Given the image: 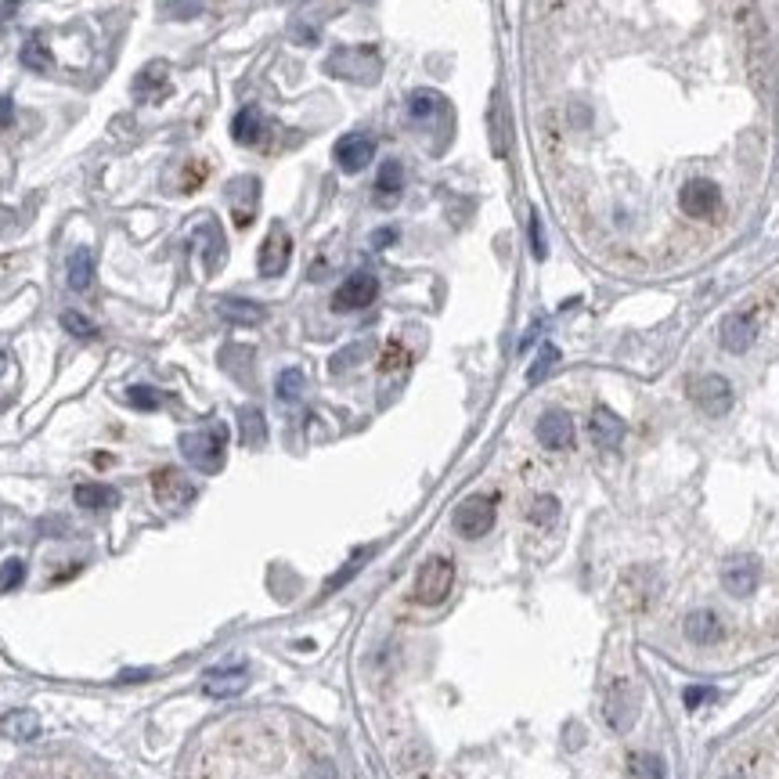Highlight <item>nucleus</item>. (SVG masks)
<instances>
[{
	"mask_svg": "<svg viewBox=\"0 0 779 779\" xmlns=\"http://www.w3.org/2000/svg\"><path fill=\"white\" fill-rule=\"evenodd\" d=\"M224 451H227V426H220V422L180 433V454L202 472H220Z\"/></svg>",
	"mask_w": 779,
	"mask_h": 779,
	"instance_id": "nucleus-1",
	"label": "nucleus"
},
{
	"mask_svg": "<svg viewBox=\"0 0 779 779\" xmlns=\"http://www.w3.org/2000/svg\"><path fill=\"white\" fill-rule=\"evenodd\" d=\"M674 206L685 220L707 224L721 213V184L710 177H689L678 191H674Z\"/></svg>",
	"mask_w": 779,
	"mask_h": 779,
	"instance_id": "nucleus-2",
	"label": "nucleus"
},
{
	"mask_svg": "<svg viewBox=\"0 0 779 779\" xmlns=\"http://www.w3.org/2000/svg\"><path fill=\"white\" fill-rule=\"evenodd\" d=\"M454 584V563L447 555H433L418 566V577H415V602L422 606H440L447 599Z\"/></svg>",
	"mask_w": 779,
	"mask_h": 779,
	"instance_id": "nucleus-3",
	"label": "nucleus"
},
{
	"mask_svg": "<svg viewBox=\"0 0 779 779\" xmlns=\"http://www.w3.org/2000/svg\"><path fill=\"white\" fill-rule=\"evenodd\" d=\"M494 516H498V501L490 494H469L458 509H454V530L469 541L483 537L490 527H494Z\"/></svg>",
	"mask_w": 779,
	"mask_h": 779,
	"instance_id": "nucleus-4",
	"label": "nucleus"
},
{
	"mask_svg": "<svg viewBox=\"0 0 779 779\" xmlns=\"http://www.w3.org/2000/svg\"><path fill=\"white\" fill-rule=\"evenodd\" d=\"M689 397H692V404L703 411V415H710V418H721L729 408H732V386H729V379L725 375H696L692 382H689Z\"/></svg>",
	"mask_w": 779,
	"mask_h": 779,
	"instance_id": "nucleus-5",
	"label": "nucleus"
},
{
	"mask_svg": "<svg viewBox=\"0 0 779 779\" xmlns=\"http://www.w3.org/2000/svg\"><path fill=\"white\" fill-rule=\"evenodd\" d=\"M325 69L332 76H346L353 83H371L379 76V58L371 47H353V50H339L335 58H328Z\"/></svg>",
	"mask_w": 779,
	"mask_h": 779,
	"instance_id": "nucleus-6",
	"label": "nucleus"
},
{
	"mask_svg": "<svg viewBox=\"0 0 779 779\" xmlns=\"http://www.w3.org/2000/svg\"><path fill=\"white\" fill-rule=\"evenodd\" d=\"M375 296H379V278L368 274V270H357V274H350V278L335 289L332 310H339V314H346V310H364Z\"/></svg>",
	"mask_w": 779,
	"mask_h": 779,
	"instance_id": "nucleus-7",
	"label": "nucleus"
},
{
	"mask_svg": "<svg viewBox=\"0 0 779 779\" xmlns=\"http://www.w3.org/2000/svg\"><path fill=\"white\" fill-rule=\"evenodd\" d=\"M289 256H292V234L281 227V224H270L263 245H260V256H256V267L263 278H278L285 267H289Z\"/></svg>",
	"mask_w": 779,
	"mask_h": 779,
	"instance_id": "nucleus-8",
	"label": "nucleus"
},
{
	"mask_svg": "<svg viewBox=\"0 0 779 779\" xmlns=\"http://www.w3.org/2000/svg\"><path fill=\"white\" fill-rule=\"evenodd\" d=\"M245 685H249V671L242 664H234V667H213L198 682V689L206 696H213V700H231V696L245 692Z\"/></svg>",
	"mask_w": 779,
	"mask_h": 779,
	"instance_id": "nucleus-9",
	"label": "nucleus"
},
{
	"mask_svg": "<svg viewBox=\"0 0 779 779\" xmlns=\"http://www.w3.org/2000/svg\"><path fill=\"white\" fill-rule=\"evenodd\" d=\"M537 440L541 447L548 451H566L573 444V418L563 411V408H548L541 418H537Z\"/></svg>",
	"mask_w": 779,
	"mask_h": 779,
	"instance_id": "nucleus-10",
	"label": "nucleus"
},
{
	"mask_svg": "<svg viewBox=\"0 0 779 779\" xmlns=\"http://www.w3.org/2000/svg\"><path fill=\"white\" fill-rule=\"evenodd\" d=\"M332 155H335V162H339L346 173H361V170L371 162V155H375V141H371L368 133H346V137L335 141Z\"/></svg>",
	"mask_w": 779,
	"mask_h": 779,
	"instance_id": "nucleus-11",
	"label": "nucleus"
},
{
	"mask_svg": "<svg viewBox=\"0 0 779 779\" xmlns=\"http://www.w3.org/2000/svg\"><path fill=\"white\" fill-rule=\"evenodd\" d=\"M151 490H155V501L162 505V509H184L188 501H191V483L177 472V469H159V472H151Z\"/></svg>",
	"mask_w": 779,
	"mask_h": 779,
	"instance_id": "nucleus-12",
	"label": "nucleus"
},
{
	"mask_svg": "<svg viewBox=\"0 0 779 779\" xmlns=\"http://www.w3.org/2000/svg\"><path fill=\"white\" fill-rule=\"evenodd\" d=\"M754 335H757V321H754V314H747V310L729 314V317L721 321V346H725L729 353H747V350L754 346Z\"/></svg>",
	"mask_w": 779,
	"mask_h": 779,
	"instance_id": "nucleus-13",
	"label": "nucleus"
},
{
	"mask_svg": "<svg viewBox=\"0 0 779 779\" xmlns=\"http://www.w3.org/2000/svg\"><path fill=\"white\" fill-rule=\"evenodd\" d=\"M682 631H685L689 642H700V646H714V642L725 638V624H721V617L714 609H692L685 617Z\"/></svg>",
	"mask_w": 779,
	"mask_h": 779,
	"instance_id": "nucleus-14",
	"label": "nucleus"
},
{
	"mask_svg": "<svg viewBox=\"0 0 779 779\" xmlns=\"http://www.w3.org/2000/svg\"><path fill=\"white\" fill-rule=\"evenodd\" d=\"M227 195H231V213H234V224L245 227L256 213V195H260V180L256 177H238L227 184Z\"/></svg>",
	"mask_w": 779,
	"mask_h": 779,
	"instance_id": "nucleus-15",
	"label": "nucleus"
},
{
	"mask_svg": "<svg viewBox=\"0 0 779 779\" xmlns=\"http://www.w3.org/2000/svg\"><path fill=\"white\" fill-rule=\"evenodd\" d=\"M588 433H591V440L602 447V451H609V447H617L620 440H624V422H620V415L617 411H609V408H595L591 411V422H588Z\"/></svg>",
	"mask_w": 779,
	"mask_h": 779,
	"instance_id": "nucleus-16",
	"label": "nucleus"
},
{
	"mask_svg": "<svg viewBox=\"0 0 779 779\" xmlns=\"http://www.w3.org/2000/svg\"><path fill=\"white\" fill-rule=\"evenodd\" d=\"M721 584H725V591L736 595V599L754 595V588H757V563H754V559H736V563H729V566L721 570Z\"/></svg>",
	"mask_w": 779,
	"mask_h": 779,
	"instance_id": "nucleus-17",
	"label": "nucleus"
},
{
	"mask_svg": "<svg viewBox=\"0 0 779 779\" xmlns=\"http://www.w3.org/2000/svg\"><path fill=\"white\" fill-rule=\"evenodd\" d=\"M0 732L7 736V739H14V743H29V739H36L40 736V718L32 714V710H7L4 718H0Z\"/></svg>",
	"mask_w": 779,
	"mask_h": 779,
	"instance_id": "nucleus-18",
	"label": "nucleus"
},
{
	"mask_svg": "<svg viewBox=\"0 0 779 779\" xmlns=\"http://www.w3.org/2000/svg\"><path fill=\"white\" fill-rule=\"evenodd\" d=\"M72 498H76V505H79V509H87V512H97V509H112V505L119 501V490H115V487H108V483H76Z\"/></svg>",
	"mask_w": 779,
	"mask_h": 779,
	"instance_id": "nucleus-19",
	"label": "nucleus"
},
{
	"mask_svg": "<svg viewBox=\"0 0 779 779\" xmlns=\"http://www.w3.org/2000/svg\"><path fill=\"white\" fill-rule=\"evenodd\" d=\"M400 188H404V166H400L397 159H386V162L379 166V173H375V195H379V202H382V206L397 202Z\"/></svg>",
	"mask_w": 779,
	"mask_h": 779,
	"instance_id": "nucleus-20",
	"label": "nucleus"
},
{
	"mask_svg": "<svg viewBox=\"0 0 779 779\" xmlns=\"http://www.w3.org/2000/svg\"><path fill=\"white\" fill-rule=\"evenodd\" d=\"M231 137L238 141V144H256L260 137H263V115H260V108H242L234 119H231Z\"/></svg>",
	"mask_w": 779,
	"mask_h": 779,
	"instance_id": "nucleus-21",
	"label": "nucleus"
},
{
	"mask_svg": "<svg viewBox=\"0 0 779 779\" xmlns=\"http://www.w3.org/2000/svg\"><path fill=\"white\" fill-rule=\"evenodd\" d=\"M65 278H69V289H72V292H87V289H90V281H94V256H90V249H76V252L69 256Z\"/></svg>",
	"mask_w": 779,
	"mask_h": 779,
	"instance_id": "nucleus-22",
	"label": "nucleus"
},
{
	"mask_svg": "<svg viewBox=\"0 0 779 779\" xmlns=\"http://www.w3.org/2000/svg\"><path fill=\"white\" fill-rule=\"evenodd\" d=\"M195 242H202V256H206V270H216L220 256H224V238L216 231V224L206 216L198 227H195Z\"/></svg>",
	"mask_w": 779,
	"mask_h": 779,
	"instance_id": "nucleus-23",
	"label": "nucleus"
},
{
	"mask_svg": "<svg viewBox=\"0 0 779 779\" xmlns=\"http://www.w3.org/2000/svg\"><path fill=\"white\" fill-rule=\"evenodd\" d=\"M220 314L234 325H260L267 317V310L260 303H249V299H220Z\"/></svg>",
	"mask_w": 779,
	"mask_h": 779,
	"instance_id": "nucleus-24",
	"label": "nucleus"
},
{
	"mask_svg": "<svg viewBox=\"0 0 779 779\" xmlns=\"http://www.w3.org/2000/svg\"><path fill=\"white\" fill-rule=\"evenodd\" d=\"M631 718H635V700L628 696V689H613V696L606 700V721L617 732H624L631 725Z\"/></svg>",
	"mask_w": 779,
	"mask_h": 779,
	"instance_id": "nucleus-25",
	"label": "nucleus"
},
{
	"mask_svg": "<svg viewBox=\"0 0 779 779\" xmlns=\"http://www.w3.org/2000/svg\"><path fill=\"white\" fill-rule=\"evenodd\" d=\"M166 76H170L166 61H148V65L137 72V79H133V94H137V97H151L155 90L166 87Z\"/></svg>",
	"mask_w": 779,
	"mask_h": 779,
	"instance_id": "nucleus-26",
	"label": "nucleus"
},
{
	"mask_svg": "<svg viewBox=\"0 0 779 779\" xmlns=\"http://www.w3.org/2000/svg\"><path fill=\"white\" fill-rule=\"evenodd\" d=\"M447 108V101L436 94V90H415L411 97H408V112H411V119L415 123H422V119H433L436 112H444Z\"/></svg>",
	"mask_w": 779,
	"mask_h": 779,
	"instance_id": "nucleus-27",
	"label": "nucleus"
},
{
	"mask_svg": "<svg viewBox=\"0 0 779 779\" xmlns=\"http://www.w3.org/2000/svg\"><path fill=\"white\" fill-rule=\"evenodd\" d=\"M490 148H494V155L509 151V115H505L501 97L490 101Z\"/></svg>",
	"mask_w": 779,
	"mask_h": 779,
	"instance_id": "nucleus-28",
	"label": "nucleus"
},
{
	"mask_svg": "<svg viewBox=\"0 0 779 779\" xmlns=\"http://www.w3.org/2000/svg\"><path fill=\"white\" fill-rule=\"evenodd\" d=\"M238 426H242V440L249 447H260L263 436H267V422H263V411L260 408H242L238 411Z\"/></svg>",
	"mask_w": 779,
	"mask_h": 779,
	"instance_id": "nucleus-29",
	"label": "nucleus"
},
{
	"mask_svg": "<svg viewBox=\"0 0 779 779\" xmlns=\"http://www.w3.org/2000/svg\"><path fill=\"white\" fill-rule=\"evenodd\" d=\"M628 768L635 779H664V761L656 754H631Z\"/></svg>",
	"mask_w": 779,
	"mask_h": 779,
	"instance_id": "nucleus-30",
	"label": "nucleus"
},
{
	"mask_svg": "<svg viewBox=\"0 0 779 779\" xmlns=\"http://www.w3.org/2000/svg\"><path fill=\"white\" fill-rule=\"evenodd\" d=\"M61 328L72 332V335H79V339H97V325L87 314H79V310H65L61 314Z\"/></svg>",
	"mask_w": 779,
	"mask_h": 779,
	"instance_id": "nucleus-31",
	"label": "nucleus"
},
{
	"mask_svg": "<svg viewBox=\"0 0 779 779\" xmlns=\"http://www.w3.org/2000/svg\"><path fill=\"white\" fill-rule=\"evenodd\" d=\"M555 512H559V501L552 498V494H537L534 501H530V523H537V527H548L552 519H555Z\"/></svg>",
	"mask_w": 779,
	"mask_h": 779,
	"instance_id": "nucleus-32",
	"label": "nucleus"
},
{
	"mask_svg": "<svg viewBox=\"0 0 779 779\" xmlns=\"http://www.w3.org/2000/svg\"><path fill=\"white\" fill-rule=\"evenodd\" d=\"M22 65L32 69V72H43V69H50V50H47L40 40H29V43L22 47Z\"/></svg>",
	"mask_w": 779,
	"mask_h": 779,
	"instance_id": "nucleus-33",
	"label": "nucleus"
},
{
	"mask_svg": "<svg viewBox=\"0 0 779 779\" xmlns=\"http://www.w3.org/2000/svg\"><path fill=\"white\" fill-rule=\"evenodd\" d=\"M274 390H278L281 400H296V397L303 393V371H299V368H285V371L278 375Z\"/></svg>",
	"mask_w": 779,
	"mask_h": 779,
	"instance_id": "nucleus-34",
	"label": "nucleus"
},
{
	"mask_svg": "<svg viewBox=\"0 0 779 779\" xmlns=\"http://www.w3.org/2000/svg\"><path fill=\"white\" fill-rule=\"evenodd\" d=\"M22 581H25V563H22L18 555L4 559V563H0V591H14Z\"/></svg>",
	"mask_w": 779,
	"mask_h": 779,
	"instance_id": "nucleus-35",
	"label": "nucleus"
},
{
	"mask_svg": "<svg viewBox=\"0 0 779 779\" xmlns=\"http://www.w3.org/2000/svg\"><path fill=\"white\" fill-rule=\"evenodd\" d=\"M126 400H130L133 408H141V411H155V408L162 404V393H159L155 386H130V390H126Z\"/></svg>",
	"mask_w": 779,
	"mask_h": 779,
	"instance_id": "nucleus-36",
	"label": "nucleus"
},
{
	"mask_svg": "<svg viewBox=\"0 0 779 779\" xmlns=\"http://www.w3.org/2000/svg\"><path fill=\"white\" fill-rule=\"evenodd\" d=\"M555 361H559V350H555L552 343H548V346H541V353H537V361L530 364L527 379H530V382H541V379L552 371V364H555Z\"/></svg>",
	"mask_w": 779,
	"mask_h": 779,
	"instance_id": "nucleus-37",
	"label": "nucleus"
},
{
	"mask_svg": "<svg viewBox=\"0 0 779 779\" xmlns=\"http://www.w3.org/2000/svg\"><path fill=\"white\" fill-rule=\"evenodd\" d=\"M303 779H339V775H335V765H332L328 757H314V761L307 765Z\"/></svg>",
	"mask_w": 779,
	"mask_h": 779,
	"instance_id": "nucleus-38",
	"label": "nucleus"
},
{
	"mask_svg": "<svg viewBox=\"0 0 779 779\" xmlns=\"http://www.w3.org/2000/svg\"><path fill=\"white\" fill-rule=\"evenodd\" d=\"M404 361H408L404 346H400V343H390V346H386V353H382V361H379V368H382V371H393V368H400Z\"/></svg>",
	"mask_w": 779,
	"mask_h": 779,
	"instance_id": "nucleus-39",
	"label": "nucleus"
},
{
	"mask_svg": "<svg viewBox=\"0 0 779 779\" xmlns=\"http://www.w3.org/2000/svg\"><path fill=\"white\" fill-rule=\"evenodd\" d=\"M364 559H368V552L361 548V552H357V555H353V559H350V563H346V566H343V570H339V573L328 581V588H339V584H346V577H353V573H357V566H361Z\"/></svg>",
	"mask_w": 779,
	"mask_h": 779,
	"instance_id": "nucleus-40",
	"label": "nucleus"
},
{
	"mask_svg": "<svg viewBox=\"0 0 779 779\" xmlns=\"http://www.w3.org/2000/svg\"><path fill=\"white\" fill-rule=\"evenodd\" d=\"M710 696H718V692H714V689H707V685H689V689H685V707H689V710H696V707H700V703H707Z\"/></svg>",
	"mask_w": 779,
	"mask_h": 779,
	"instance_id": "nucleus-41",
	"label": "nucleus"
},
{
	"mask_svg": "<svg viewBox=\"0 0 779 779\" xmlns=\"http://www.w3.org/2000/svg\"><path fill=\"white\" fill-rule=\"evenodd\" d=\"M530 245H534V256L541 260L545 256V238H541V220L530 216Z\"/></svg>",
	"mask_w": 779,
	"mask_h": 779,
	"instance_id": "nucleus-42",
	"label": "nucleus"
},
{
	"mask_svg": "<svg viewBox=\"0 0 779 779\" xmlns=\"http://www.w3.org/2000/svg\"><path fill=\"white\" fill-rule=\"evenodd\" d=\"M11 123H14V101L4 94L0 97V126H11Z\"/></svg>",
	"mask_w": 779,
	"mask_h": 779,
	"instance_id": "nucleus-43",
	"label": "nucleus"
},
{
	"mask_svg": "<svg viewBox=\"0 0 779 779\" xmlns=\"http://www.w3.org/2000/svg\"><path fill=\"white\" fill-rule=\"evenodd\" d=\"M393 242V231H375V245H390Z\"/></svg>",
	"mask_w": 779,
	"mask_h": 779,
	"instance_id": "nucleus-44",
	"label": "nucleus"
},
{
	"mask_svg": "<svg viewBox=\"0 0 779 779\" xmlns=\"http://www.w3.org/2000/svg\"><path fill=\"white\" fill-rule=\"evenodd\" d=\"M4 364H7V357H4V353H0V371H4Z\"/></svg>",
	"mask_w": 779,
	"mask_h": 779,
	"instance_id": "nucleus-45",
	"label": "nucleus"
}]
</instances>
